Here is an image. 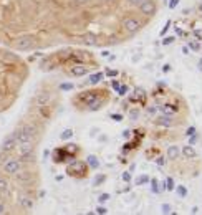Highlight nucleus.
I'll list each match as a JSON object with an SVG mask.
<instances>
[{
    "label": "nucleus",
    "instance_id": "nucleus-5",
    "mask_svg": "<svg viewBox=\"0 0 202 215\" xmlns=\"http://www.w3.org/2000/svg\"><path fill=\"white\" fill-rule=\"evenodd\" d=\"M138 9H139L141 13H144V15H154V12H156V3L152 2V0H146V2L141 3Z\"/></svg>",
    "mask_w": 202,
    "mask_h": 215
},
{
    "label": "nucleus",
    "instance_id": "nucleus-24",
    "mask_svg": "<svg viewBox=\"0 0 202 215\" xmlns=\"http://www.w3.org/2000/svg\"><path fill=\"white\" fill-rule=\"evenodd\" d=\"M104 179H106V177H104V176H103V174H99V176H98V177H96V184H101V182H103Z\"/></svg>",
    "mask_w": 202,
    "mask_h": 215
},
{
    "label": "nucleus",
    "instance_id": "nucleus-38",
    "mask_svg": "<svg viewBox=\"0 0 202 215\" xmlns=\"http://www.w3.org/2000/svg\"><path fill=\"white\" fill-rule=\"evenodd\" d=\"M200 10H202V5H200Z\"/></svg>",
    "mask_w": 202,
    "mask_h": 215
},
{
    "label": "nucleus",
    "instance_id": "nucleus-21",
    "mask_svg": "<svg viewBox=\"0 0 202 215\" xmlns=\"http://www.w3.org/2000/svg\"><path fill=\"white\" fill-rule=\"evenodd\" d=\"M118 93H119V95H121V96H123V95H126V93H128V86H119V90H118Z\"/></svg>",
    "mask_w": 202,
    "mask_h": 215
},
{
    "label": "nucleus",
    "instance_id": "nucleus-7",
    "mask_svg": "<svg viewBox=\"0 0 202 215\" xmlns=\"http://www.w3.org/2000/svg\"><path fill=\"white\" fill-rule=\"evenodd\" d=\"M157 124H161V126H172V124H174V117H172V114H163V116H159V119H157Z\"/></svg>",
    "mask_w": 202,
    "mask_h": 215
},
{
    "label": "nucleus",
    "instance_id": "nucleus-16",
    "mask_svg": "<svg viewBox=\"0 0 202 215\" xmlns=\"http://www.w3.org/2000/svg\"><path fill=\"white\" fill-rule=\"evenodd\" d=\"M71 136H73V131H71V129H66L65 132H62V139H63V141H65V139H70Z\"/></svg>",
    "mask_w": 202,
    "mask_h": 215
},
{
    "label": "nucleus",
    "instance_id": "nucleus-2",
    "mask_svg": "<svg viewBox=\"0 0 202 215\" xmlns=\"http://www.w3.org/2000/svg\"><path fill=\"white\" fill-rule=\"evenodd\" d=\"M17 146H18L17 137H15V134L12 132L10 136H7L5 139L2 141V144H0V151H2V152H10V151H13Z\"/></svg>",
    "mask_w": 202,
    "mask_h": 215
},
{
    "label": "nucleus",
    "instance_id": "nucleus-26",
    "mask_svg": "<svg viewBox=\"0 0 202 215\" xmlns=\"http://www.w3.org/2000/svg\"><path fill=\"white\" fill-rule=\"evenodd\" d=\"M163 212L164 213H169V212H171V207H169V205H163Z\"/></svg>",
    "mask_w": 202,
    "mask_h": 215
},
{
    "label": "nucleus",
    "instance_id": "nucleus-20",
    "mask_svg": "<svg viewBox=\"0 0 202 215\" xmlns=\"http://www.w3.org/2000/svg\"><path fill=\"white\" fill-rule=\"evenodd\" d=\"M189 48H192L194 51H197L200 46H199V43H196V42H189Z\"/></svg>",
    "mask_w": 202,
    "mask_h": 215
},
{
    "label": "nucleus",
    "instance_id": "nucleus-17",
    "mask_svg": "<svg viewBox=\"0 0 202 215\" xmlns=\"http://www.w3.org/2000/svg\"><path fill=\"white\" fill-rule=\"evenodd\" d=\"M7 190H9V184H7V180L0 179V192H7Z\"/></svg>",
    "mask_w": 202,
    "mask_h": 215
},
{
    "label": "nucleus",
    "instance_id": "nucleus-36",
    "mask_svg": "<svg viewBox=\"0 0 202 215\" xmlns=\"http://www.w3.org/2000/svg\"><path fill=\"white\" fill-rule=\"evenodd\" d=\"M131 117H133V119H136V117H138V111H131Z\"/></svg>",
    "mask_w": 202,
    "mask_h": 215
},
{
    "label": "nucleus",
    "instance_id": "nucleus-6",
    "mask_svg": "<svg viewBox=\"0 0 202 215\" xmlns=\"http://www.w3.org/2000/svg\"><path fill=\"white\" fill-rule=\"evenodd\" d=\"M71 75L73 76H83V75H86L88 73V68L86 66H83V65H75V66H71Z\"/></svg>",
    "mask_w": 202,
    "mask_h": 215
},
{
    "label": "nucleus",
    "instance_id": "nucleus-9",
    "mask_svg": "<svg viewBox=\"0 0 202 215\" xmlns=\"http://www.w3.org/2000/svg\"><path fill=\"white\" fill-rule=\"evenodd\" d=\"M18 151L22 156H28V152L32 151V143H23V144H18Z\"/></svg>",
    "mask_w": 202,
    "mask_h": 215
},
{
    "label": "nucleus",
    "instance_id": "nucleus-11",
    "mask_svg": "<svg viewBox=\"0 0 202 215\" xmlns=\"http://www.w3.org/2000/svg\"><path fill=\"white\" fill-rule=\"evenodd\" d=\"M177 156H179V147H177V146H171V147L167 149V157L169 159H176Z\"/></svg>",
    "mask_w": 202,
    "mask_h": 215
},
{
    "label": "nucleus",
    "instance_id": "nucleus-28",
    "mask_svg": "<svg viewBox=\"0 0 202 215\" xmlns=\"http://www.w3.org/2000/svg\"><path fill=\"white\" fill-rule=\"evenodd\" d=\"M111 117H113L114 121H121V119H123V116H121V114H113Z\"/></svg>",
    "mask_w": 202,
    "mask_h": 215
},
{
    "label": "nucleus",
    "instance_id": "nucleus-14",
    "mask_svg": "<svg viewBox=\"0 0 202 215\" xmlns=\"http://www.w3.org/2000/svg\"><path fill=\"white\" fill-rule=\"evenodd\" d=\"M88 164L91 165V169H98L99 162H98V159H96L95 156H90V157H88Z\"/></svg>",
    "mask_w": 202,
    "mask_h": 215
},
{
    "label": "nucleus",
    "instance_id": "nucleus-12",
    "mask_svg": "<svg viewBox=\"0 0 202 215\" xmlns=\"http://www.w3.org/2000/svg\"><path fill=\"white\" fill-rule=\"evenodd\" d=\"M182 152L185 157H196V151H194L192 147H189V146H184L182 147Z\"/></svg>",
    "mask_w": 202,
    "mask_h": 215
},
{
    "label": "nucleus",
    "instance_id": "nucleus-1",
    "mask_svg": "<svg viewBox=\"0 0 202 215\" xmlns=\"http://www.w3.org/2000/svg\"><path fill=\"white\" fill-rule=\"evenodd\" d=\"M20 169H22V159H9L7 162H3V170L10 176L17 174Z\"/></svg>",
    "mask_w": 202,
    "mask_h": 215
},
{
    "label": "nucleus",
    "instance_id": "nucleus-30",
    "mask_svg": "<svg viewBox=\"0 0 202 215\" xmlns=\"http://www.w3.org/2000/svg\"><path fill=\"white\" fill-rule=\"evenodd\" d=\"M73 84H62V90H71Z\"/></svg>",
    "mask_w": 202,
    "mask_h": 215
},
{
    "label": "nucleus",
    "instance_id": "nucleus-25",
    "mask_svg": "<svg viewBox=\"0 0 202 215\" xmlns=\"http://www.w3.org/2000/svg\"><path fill=\"white\" fill-rule=\"evenodd\" d=\"M108 198H110V195H108V194H103V195L99 197V200H101V202H106Z\"/></svg>",
    "mask_w": 202,
    "mask_h": 215
},
{
    "label": "nucleus",
    "instance_id": "nucleus-29",
    "mask_svg": "<svg viewBox=\"0 0 202 215\" xmlns=\"http://www.w3.org/2000/svg\"><path fill=\"white\" fill-rule=\"evenodd\" d=\"M96 212H98V213H106L108 210L104 209V207H99V209H96Z\"/></svg>",
    "mask_w": 202,
    "mask_h": 215
},
{
    "label": "nucleus",
    "instance_id": "nucleus-37",
    "mask_svg": "<svg viewBox=\"0 0 202 215\" xmlns=\"http://www.w3.org/2000/svg\"><path fill=\"white\" fill-rule=\"evenodd\" d=\"M3 212H5V209H3V205L0 204V213H3Z\"/></svg>",
    "mask_w": 202,
    "mask_h": 215
},
{
    "label": "nucleus",
    "instance_id": "nucleus-18",
    "mask_svg": "<svg viewBox=\"0 0 202 215\" xmlns=\"http://www.w3.org/2000/svg\"><path fill=\"white\" fill-rule=\"evenodd\" d=\"M176 192L179 194L181 197H185V194H187V190H185V187H182V185H179V187L176 189Z\"/></svg>",
    "mask_w": 202,
    "mask_h": 215
},
{
    "label": "nucleus",
    "instance_id": "nucleus-15",
    "mask_svg": "<svg viewBox=\"0 0 202 215\" xmlns=\"http://www.w3.org/2000/svg\"><path fill=\"white\" fill-rule=\"evenodd\" d=\"M101 78H103V73H95V75H91L90 83H91V84H95V83H98Z\"/></svg>",
    "mask_w": 202,
    "mask_h": 215
},
{
    "label": "nucleus",
    "instance_id": "nucleus-35",
    "mask_svg": "<svg viewBox=\"0 0 202 215\" xmlns=\"http://www.w3.org/2000/svg\"><path fill=\"white\" fill-rule=\"evenodd\" d=\"M123 179H124V180H129V179H131V176H129L128 172H124V174H123Z\"/></svg>",
    "mask_w": 202,
    "mask_h": 215
},
{
    "label": "nucleus",
    "instance_id": "nucleus-3",
    "mask_svg": "<svg viewBox=\"0 0 202 215\" xmlns=\"http://www.w3.org/2000/svg\"><path fill=\"white\" fill-rule=\"evenodd\" d=\"M141 27V22L138 18H126L123 20V28L128 32V33H134V32H138Z\"/></svg>",
    "mask_w": 202,
    "mask_h": 215
},
{
    "label": "nucleus",
    "instance_id": "nucleus-32",
    "mask_svg": "<svg viewBox=\"0 0 202 215\" xmlns=\"http://www.w3.org/2000/svg\"><path fill=\"white\" fill-rule=\"evenodd\" d=\"M172 40H174V38H172V36H169V38H166V40H164L163 43H164V45H169V43H171Z\"/></svg>",
    "mask_w": 202,
    "mask_h": 215
},
{
    "label": "nucleus",
    "instance_id": "nucleus-34",
    "mask_svg": "<svg viewBox=\"0 0 202 215\" xmlns=\"http://www.w3.org/2000/svg\"><path fill=\"white\" fill-rule=\"evenodd\" d=\"M194 132H196V128H189V129H187V136H189V134H194Z\"/></svg>",
    "mask_w": 202,
    "mask_h": 215
},
{
    "label": "nucleus",
    "instance_id": "nucleus-10",
    "mask_svg": "<svg viewBox=\"0 0 202 215\" xmlns=\"http://www.w3.org/2000/svg\"><path fill=\"white\" fill-rule=\"evenodd\" d=\"M15 177H17L18 180H27V179H30V170H23V169H20L17 174H15Z\"/></svg>",
    "mask_w": 202,
    "mask_h": 215
},
{
    "label": "nucleus",
    "instance_id": "nucleus-19",
    "mask_svg": "<svg viewBox=\"0 0 202 215\" xmlns=\"http://www.w3.org/2000/svg\"><path fill=\"white\" fill-rule=\"evenodd\" d=\"M144 182H149V177L148 176H141L136 179V184H144Z\"/></svg>",
    "mask_w": 202,
    "mask_h": 215
},
{
    "label": "nucleus",
    "instance_id": "nucleus-31",
    "mask_svg": "<svg viewBox=\"0 0 202 215\" xmlns=\"http://www.w3.org/2000/svg\"><path fill=\"white\" fill-rule=\"evenodd\" d=\"M116 75H118V71H116V70H108V76H116Z\"/></svg>",
    "mask_w": 202,
    "mask_h": 215
},
{
    "label": "nucleus",
    "instance_id": "nucleus-4",
    "mask_svg": "<svg viewBox=\"0 0 202 215\" xmlns=\"http://www.w3.org/2000/svg\"><path fill=\"white\" fill-rule=\"evenodd\" d=\"M35 46V43H33V40L30 38V36H22V38H18L17 42H15V48L20 51H23V50H30V48H33Z\"/></svg>",
    "mask_w": 202,
    "mask_h": 215
},
{
    "label": "nucleus",
    "instance_id": "nucleus-13",
    "mask_svg": "<svg viewBox=\"0 0 202 215\" xmlns=\"http://www.w3.org/2000/svg\"><path fill=\"white\" fill-rule=\"evenodd\" d=\"M3 58L10 60V61H17V56L12 55V53H9V51H3V53H0V60H3Z\"/></svg>",
    "mask_w": 202,
    "mask_h": 215
},
{
    "label": "nucleus",
    "instance_id": "nucleus-8",
    "mask_svg": "<svg viewBox=\"0 0 202 215\" xmlns=\"http://www.w3.org/2000/svg\"><path fill=\"white\" fill-rule=\"evenodd\" d=\"M18 202H20V205L23 207V209L25 210H30L32 207H33V200H32L30 197H25V195H22L18 198Z\"/></svg>",
    "mask_w": 202,
    "mask_h": 215
},
{
    "label": "nucleus",
    "instance_id": "nucleus-23",
    "mask_svg": "<svg viewBox=\"0 0 202 215\" xmlns=\"http://www.w3.org/2000/svg\"><path fill=\"white\" fill-rule=\"evenodd\" d=\"M166 187H167L169 190L174 189V182H172V179H167V185H166Z\"/></svg>",
    "mask_w": 202,
    "mask_h": 215
},
{
    "label": "nucleus",
    "instance_id": "nucleus-33",
    "mask_svg": "<svg viewBox=\"0 0 202 215\" xmlns=\"http://www.w3.org/2000/svg\"><path fill=\"white\" fill-rule=\"evenodd\" d=\"M156 109H157V108H149V109H148V114H154Z\"/></svg>",
    "mask_w": 202,
    "mask_h": 215
},
{
    "label": "nucleus",
    "instance_id": "nucleus-27",
    "mask_svg": "<svg viewBox=\"0 0 202 215\" xmlns=\"http://www.w3.org/2000/svg\"><path fill=\"white\" fill-rule=\"evenodd\" d=\"M177 3H179V0H171V3H169V7H171V9H174V7L177 5Z\"/></svg>",
    "mask_w": 202,
    "mask_h": 215
},
{
    "label": "nucleus",
    "instance_id": "nucleus-22",
    "mask_svg": "<svg viewBox=\"0 0 202 215\" xmlns=\"http://www.w3.org/2000/svg\"><path fill=\"white\" fill-rule=\"evenodd\" d=\"M143 2H146V0H129V3H133V5H136V7H139Z\"/></svg>",
    "mask_w": 202,
    "mask_h": 215
}]
</instances>
